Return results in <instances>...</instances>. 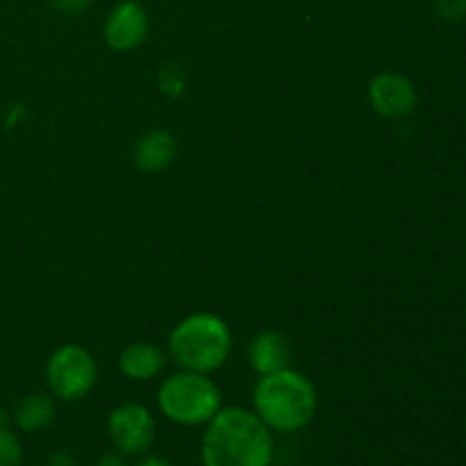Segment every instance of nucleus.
<instances>
[{
	"label": "nucleus",
	"instance_id": "obj_1",
	"mask_svg": "<svg viewBox=\"0 0 466 466\" xmlns=\"http://www.w3.org/2000/svg\"><path fill=\"white\" fill-rule=\"evenodd\" d=\"M205 426L203 466H271L273 435L255 412L221 408Z\"/></svg>",
	"mask_w": 466,
	"mask_h": 466
},
{
	"label": "nucleus",
	"instance_id": "obj_2",
	"mask_svg": "<svg viewBox=\"0 0 466 466\" xmlns=\"http://www.w3.org/2000/svg\"><path fill=\"white\" fill-rule=\"evenodd\" d=\"M253 405L268 431L291 435L303 431L317 414V390L309 378L287 367L259 376L253 390Z\"/></svg>",
	"mask_w": 466,
	"mask_h": 466
},
{
	"label": "nucleus",
	"instance_id": "obj_3",
	"mask_svg": "<svg viewBox=\"0 0 466 466\" xmlns=\"http://www.w3.org/2000/svg\"><path fill=\"white\" fill-rule=\"evenodd\" d=\"M168 353L185 371L212 373L230 358L232 330L217 314H191L168 335Z\"/></svg>",
	"mask_w": 466,
	"mask_h": 466
},
{
	"label": "nucleus",
	"instance_id": "obj_4",
	"mask_svg": "<svg viewBox=\"0 0 466 466\" xmlns=\"http://www.w3.org/2000/svg\"><path fill=\"white\" fill-rule=\"evenodd\" d=\"M159 412L177 426H203L221 410V390L208 373H173L159 385Z\"/></svg>",
	"mask_w": 466,
	"mask_h": 466
},
{
	"label": "nucleus",
	"instance_id": "obj_5",
	"mask_svg": "<svg viewBox=\"0 0 466 466\" xmlns=\"http://www.w3.org/2000/svg\"><path fill=\"white\" fill-rule=\"evenodd\" d=\"M98 367L94 355L77 344H66L50 355L46 364V382L55 399L76 403L86 399L96 387Z\"/></svg>",
	"mask_w": 466,
	"mask_h": 466
},
{
	"label": "nucleus",
	"instance_id": "obj_6",
	"mask_svg": "<svg viewBox=\"0 0 466 466\" xmlns=\"http://www.w3.org/2000/svg\"><path fill=\"white\" fill-rule=\"evenodd\" d=\"M107 432L114 451L121 455H144L157 437L153 412L139 403H123L109 412Z\"/></svg>",
	"mask_w": 466,
	"mask_h": 466
},
{
	"label": "nucleus",
	"instance_id": "obj_7",
	"mask_svg": "<svg viewBox=\"0 0 466 466\" xmlns=\"http://www.w3.org/2000/svg\"><path fill=\"white\" fill-rule=\"evenodd\" d=\"M148 27V14H146L144 5L137 3V0H121V3L114 5L112 12L105 18V44L114 53H132L146 41Z\"/></svg>",
	"mask_w": 466,
	"mask_h": 466
},
{
	"label": "nucleus",
	"instance_id": "obj_8",
	"mask_svg": "<svg viewBox=\"0 0 466 466\" xmlns=\"http://www.w3.org/2000/svg\"><path fill=\"white\" fill-rule=\"evenodd\" d=\"M369 103L382 118H405L417 107V89L412 80L400 73H378L369 85Z\"/></svg>",
	"mask_w": 466,
	"mask_h": 466
},
{
	"label": "nucleus",
	"instance_id": "obj_9",
	"mask_svg": "<svg viewBox=\"0 0 466 466\" xmlns=\"http://www.w3.org/2000/svg\"><path fill=\"white\" fill-rule=\"evenodd\" d=\"M177 155L176 137L167 130H150L137 139L132 159L144 173H159L173 164Z\"/></svg>",
	"mask_w": 466,
	"mask_h": 466
},
{
	"label": "nucleus",
	"instance_id": "obj_10",
	"mask_svg": "<svg viewBox=\"0 0 466 466\" xmlns=\"http://www.w3.org/2000/svg\"><path fill=\"white\" fill-rule=\"evenodd\" d=\"M291 349L285 335L276 330H264L250 341L248 346V362L258 371V376H268V373L282 371L289 367Z\"/></svg>",
	"mask_w": 466,
	"mask_h": 466
},
{
	"label": "nucleus",
	"instance_id": "obj_11",
	"mask_svg": "<svg viewBox=\"0 0 466 466\" xmlns=\"http://www.w3.org/2000/svg\"><path fill=\"white\" fill-rule=\"evenodd\" d=\"M164 364H167V355L159 346L146 344V341H135V344L126 346L118 355V369L127 380L146 382L153 380L162 373Z\"/></svg>",
	"mask_w": 466,
	"mask_h": 466
},
{
	"label": "nucleus",
	"instance_id": "obj_12",
	"mask_svg": "<svg viewBox=\"0 0 466 466\" xmlns=\"http://www.w3.org/2000/svg\"><path fill=\"white\" fill-rule=\"evenodd\" d=\"M55 400L48 394H27L14 410V426L23 432H41L53 426Z\"/></svg>",
	"mask_w": 466,
	"mask_h": 466
},
{
	"label": "nucleus",
	"instance_id": "obj_13",
	"mask_svg": "<svg viewBox=\"0 0 466 466\" xmlns=\"http://www.w3.org/2000/svg\"><path fill=\"white\" fill-rule=\"evenodd\" d=\"M23 446L14 428L9 426L7 414L0 412V466H21Z\"/></svg>",
	"mask_w": 466,
	"mask_h": 466
},
{
	"label": "nucleus",
	"instance_id": "obj_14",
	"mask_svg": "<svg viewBox=\"0 0 466 466\" xmlns=\"http://www.w3.org/2000/svg\"><path fill=\"white\" fill-rule=\"evenodd\" d=\"M157 85L159 91L168 98H177V96L185 94L187 86V73L185 68L177 62H167L157 73Z\"/></svg>",
	"mask_w": 466,
	"mask_h": 466
},
{
	"label": "nucleus",
	"instance_id": "obj_15",
	"mask_svg": "<svg viewBox=\"0 0 466 466\" xmlns=\"http://www.w3.org/2000/svg\"><path fill=\"white\" fill-rule=\"evenodd\" d=\"M437 16L449 23H460L466 18V0H435Z\"/></svg>",
	"mask_w": 466,
	"mask_h": 466
},
{
	"label": "nucleus",
	"instance_id": "obj_16",
	"mask_svg": "<svg viewBox=\"0 0 466 466\" xmlns=\"http://www.w3.org/2000/svg\"><path fill=\"white\" fill-rule=\"evenodd\" d=\"M91 0H53L55 9H59V12H66V14H76V12H82L85 7H89Z\"/></svg>",
	"mask_w": 466,
	"mask_h": 466
},
{
	"label": "nucleus",
	"instance_id": "obj_17",
	"mask_svg": "<svg viewBox=\"0 0 466 466\" xmlns=\"http://www.w3.org/2000/svg\"><path fill=\"white\" fill-rule=\"evenodd\" d=\"M94 466H127V464H126V455H121L118 451H109V453L100 455Z\"/></svg>",
	"mask_w": 466,
	"mask_h": 466
},
{
	"label": "nucleus",
	"instance_id": "obj_18",
	"mask_svg": "<svg viewBox=\"0 0 466 466\" xmlns=\"http://www.w3.org/2000/svg\"><path fill=\"white\" fill-rule=\"evenodd\" d=\"M46 466H77V460L68 451H57V453L50 455Z\"/></svg>",
	"mask_w": 466,
	"mask_h": 466
},
{
	"label": "nucleus",
	"instance_id": "obj_19",
	"mask_svg": "<svg viewBox=\"0 0 466 466\" xmlns=\"http://www.w3.org/2000/svg\"><path fill=\"white\" fill-rule=\"evenodd\" d=\"M135 466H176V464H173L171 460L162 458V455H146V458H141Z\"/></svg>",
	"mask_w": 466,
	"mask_h": 466
}]
</instances>
